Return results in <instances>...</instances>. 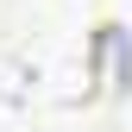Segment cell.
Here are the masks:
<instances>
[{"label":"cell","mask_w":132,"mask_h":132,"mask_svg":"<svg viewBox=\"0 0 132 132\" xmlns=\"http://www.w3.org/2000/svg\"><path fill=\"white\" fill-rule=\"evenodd\" d=\"M113 51V25H101L88 38V51H76L63 57V63H51V82H44V94H51V107H63V113H76L82 101H94V88H101V57Z\"/></svg>","instance_id":"2"},{"label":"cell","mask_w":132,"mask_h":132,"mask_svg":"<svg viewBox=\"0 0 132 132\" xmlns=\"http://www.w3.org/2000/svg\"><path fill=\"white\" fill-rule=\"evenodd\" d=\"M88 132H126V126H88Z\"/></svg>","instance_id":"3"},{"label":"cell","mask_w":132,"mask_h":132,"mask_svg":"<svg viewBox=\"0 0 132 132\" xmlns=\"http://www.w3.org/2000/svg\"><path fill=\"white\" fill-rule=\"evenodd\" d=\"M51 82V51L44 44H13L0 51V132H25L31 101Z\"/></svg>","instance_id":"1"}]
</instances>
